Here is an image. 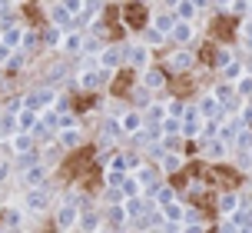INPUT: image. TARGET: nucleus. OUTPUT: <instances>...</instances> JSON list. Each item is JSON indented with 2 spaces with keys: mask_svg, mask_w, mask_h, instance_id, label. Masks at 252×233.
I'll use <instances>...</instances> for the list:
<instances>
[{
  "mask_svg": "<svg viewBox=\"0 0 252 233\" xmlns=\"http://www.w3.org/2000/svg\"><path fill=\"white\" fill-rule=\"evenodd\" d=\"M27 207H30V210H43V207H47V194H43L40 187H33V190H30V200H27Z\"/></svg>",
  "mask_w": 252,
  "mask_h": 233,
  "instance_id": "1",
  "label": "nucleus"
},
{
  "mask_svg": "<svg viewBox=\"0 0 252 233\" xmlns=\"http://www.w3.org/2000/svg\"><path fill=\"white\" fill-rule=\"evenodd\" d=\"M43 177H47V170H43V167H30V170H27V183H30V187H40Z\"/></svg>",
  "mask_w": 252,
  "mask_h": 233,
  "instance_id": "2",
  "label": "nucleus"
},
{
  "mask_svg": "<svg viewBox=\"0 0 252 233\" xmlns=\"http://www.w3.org/2000/svg\"><path fill=\"white\" fill-rule=\"evenodd\" d=\"M120 127H123V130H129V133H133V130H139V127H143V116H139V114H126V116H123V123H120Z\"/></svg>",
  "mask_w": 252,
  "mask_h": 233,
  "instance_id": "3",
  "label": "nucleus"
},
{
  "mask_svg": "<svg viewBox=\"0 0 252 233\" xmlns=\"http://www.w3.org/2000/svg\"><path fill=\"white\" fill-rule=\"evenodd\" d=\"M169 64H173V70H189V64H192V57H189V53L183 50V53H176V57H173Z\"/></svg>",
  "mask_w": 252,
  "mask_h": 233,
  "instance_id": "4",
  "label": "nucleus"
},
{
  "mask_svg": "<svg viewBox=\"0 0 252 233\" xmlns=\"http://www.w3.org/2000/svg\"><path fill=\"white\" fill-rule=\"evenodd\" d=\"M73 223H76V210L73 207H63L60 210V227L66 230V227H73Z\"/></svg>",
  "mask_w": 252,
  "mask_h": 233,
  "instance_id": "5",
  "label": "nucleus"
},
{
  "mask_svg": "<svg viewBox=\"0 0 252 233\" xmlns=\"http://www.w3.org/2000/svg\"><path fill=\"white\" fill-rule=\"evenodd\" d=\"M173 37H176L179 43H186V40L192 37V27H189V24H176V27H173Z\"/></svg>",
  "mask_w": 252,
  "mask_h": 233,
  "instance_id": "6",
  "label": "nucleus"
},
{
  "mask_svg": "<svg viewBox=\"0 0 252 233\" xmlns=\"http://www.w3.org/2000/svg\"><path fill=\"white\" fill-rule=\"evenodd\" d=\"M116 60H120V50H116V47H110V50H103V57H100V64H103V67H120Z\"/></svg>",
  "mask_w": 252,
  "mask_h": 233,
  "instance_id": "7",
  "label": "nucleus"
},
{
  "mask_svg": "<svg viewBox=\"0 0 252 233\" xmlns=\"http://www.w3.org/2000/svg\"><path fill=\"white\" fill-rule=\"evenodd\" d=\"M20 40H24V30H7V37H3V47H20Z\"/></svg>",
  "mask_w": 252,
  "mask_h": 233,
  "instance_id": "8",
  "label": "nucleus"
},
{
  "mask_svg": "<svg viewBox=\"0 0 252 233\" xmlns=\"http://www.w3.org/2000/svg\"><path fill=\"white\" fill-rule=\"evenodd\" d=\"M30 147H33V143H30L27 133H17V137H13V150H17V154H27Z\"/></svg>",
  "mask_w": 252,
  "mask_h": 233,
  "instance_id": "9",
  "label": "nucleus"
},
{
  "mask_svg": "<svg viewBox=\"0 0 252 233\" xmlns=\"http://www.w3.org/2000/svg\"><path fill=\"white\" fill-rule=\"evenodd\" d=\"M219 207H222V213H232V210L239 207V200H236V196H232V194H226V196H222V200H219Z\"/></svg>",
  "mask_w": 252,
  "mask_h": 233,
  "instance_id": "10",
  "label": "nucleus"
},
{
  "mask_svg": "<svg viewBox=\"0 0 252 233\" xmlns=\"http://www.w3.org/2000/svg\"><path fill=\"white\" fill-rule=\"evenodd\" d=\"M129 60H133L136 67H146V64H150V57H146V50H143V47H136V50L129 53Z\"/></svg>",
  "mask_w": 252,
  "mask_h": 233,
  "instance_id": "11",
  "label": "nucleus"
},
{
  "mask_svg": "<svg viewBox=\"0 0 252 233\" xmlns=\"http://www.w3.org/2000/svg\"><path fill=\"white\" fill-rule=\"evenodd\" d=\"M33 116H37L33 110H24V114H20V120H17V127H20V130H30V127H33Z\"/></svg>",
  "mask_w": 252,
  "mask_h": 233,
  "instance_id": "12",
  "label": "nucleus"
},
{
  "mask_svg": "<svg viewBox=\"0 0 252 233\" xmlns=\"http://www.w3.org/2000/svg\"><path fill=\"white\" fill-rule=\"evenodd\" d=\"M146 87H159V83H163V74H159V70H146Z\"/></svg>",
  "mask_w": 252,
  "mask_h": 233,
  "instance_id": "13",
  "label": "nucleus"
},
{
  "mask_svg": "<svg viewBox=\"0 0 252 233\" xmlns=\"http://www.w3.org/2000/svg\"><path fill=\"white\" fill-rule=\"evenodd\" d=\"M53 20H57V24H70V10H66V7H57V10H53Z\"/></svg>",
  "mask_w": 252,
  "mask_h": 233,
  "instance_id": "14",
  "label": "nucleus"
},
{
  "mask_svg": "<svg viewBox=\"0 0 252 233\" xmlns=\"http://www.w3.org/2000/svg\"><path fill=\"white\" fill-rule=\"evenodd\" d=\"M80 83H83V87H96V83H100V77H96V74H93V70H87V74H83V77H80Z\"/></svg>",
  "mask_w": 252,
  "mask_h": 233,
  "instance_id": "15",
  "label": "nucleus"
},
{
  "mask_svg": "<svg viewBox=\"0 0 252 233\" xmlns=\"http://www.w3.org/2000/svg\"><path fill=\"white\" fill-rule=\"evenodd\" d=\"M179 163H183L179 156H166V160H163V170H169V173H176V170H179Z\"/></svg>",
  "mask_w": 252,
  "mask_h": 233,
  "instance_id": "16",
  "label": "nucleus"
},
{
  "mask_svg": "<svg viewBox=\"0 0 252 233\" xmlns=\"http://www.w3.org/2000/svg\"><path fill=\"white\" fill-rule=\"evenodd\" d=\"M163 114H169V110H166V107H150V116H146V120H163Z\"/></svg>",
  "mask_w": 252,
  "mask_h": 233,
  "instance_id": "17",
  "label": "nucleus"
},
{
  "mask_svg": "<svg viewBox=\"0 0 252 233\" xmlns=\"http://www.w3.org/2000/svg\"><path fill=\"white\" fill-rule=\"evenodd\" d=\"M166 217H169V220H179V217H183V210H179L176 203H166Z\"/></svg>",
  "mask_w": 252,
  "mask_h": 233,
  "instance_id": "18",
  "label": "nucleus"
},
{
  "mask_svg": "<svg viewBox=\"0 0 252 233\" xmlns=\"http://www.w3.org/2000/svg\"><path fill=\"white\" fill-rule=\"evenodd\" d=\"M146 43H159V40H163V34H159V30H156V27H153V30H146Z\"/></svg>",
  "mask_w": 252,
  "mask_h": 233,
  "instance_id": "19",
  "label": "nucleus"
},
{
  "mask_svg": "<svg viewBox=\"0 0 252 233\" xmlns=\"http://www.w3.org/2000/svg\"><path fill=\"white\" fill-rule=\"evenodd\" d=\"M179 17H183V20H189V17H192V3H186V0H183V3H179Z\"/></svg>",
  "mask_w": 252,
  "mask_h": 233,
  "instance_id": "20",
  "label": "nucleus"
},
{
  "mask_svg": "<svg viewBox=\"0 0 252 233\" xmlns=\"http://www.w3.org/2000/svg\"><path fill=\"white\" fill-rule=\"evenodd\" d=\"M239 93H252V77H242L239 80Z\"/></svg>",
  "mask_w": 252,
  "mask_h": 233,
  "instance_id": "21",
  "label": "nucleus"
},
{
  "mask_svg": "<svg viewBox=\"0 0 252 233\" xmlns=\"http://www.w3.org/2000/svg\"><path fill=\"white\" fill-rule=\"evenodd\" d=\"M76 143V130H70V133H63V147H73Z\"/></svg>",
  "mask_w": 252,
  "mask_h": 233,
  "instance_id": "22",
  "label": "nucleus"
},
{
  "mask_svg": "<svg viewBox=\"0 0 252 233\" xmlns=\"http://www.w3.org/2000/svg\"><path fill=\"white\" fill-rule=\"evenodd\" d=\"M110 220H113V223H123L126 220V210H113V213H110Z\"/></svg>",
  "mask_w": 252,
  "mask_h": 233,
  "instance_id": "23",
  "label": "nucleus"
},
{
  "mask_svg": "<svg viewBox=\"0 0 252 233\" xmlns=\"http://www.w3.org/2000/svg\"><path fill=\"white\" fill-rule=\"evenodd\" d=\"M66 47H70V50H76V47H80V34H70V40H66Z\"/></svg>",
  "mask_w": 252,
  "mask_h": 233,
  "instance_id": "24",
  "label": "nucleus"
},
{
  "mask_svg": "<svg viewBox=\"0 0 252 233\" xmlns=\"http://www.w3.org/2000/svg\"><path fill=\"white\" fill-rule=\"evenodd\" d=\"M66 7H70V13H76V7H80V0H66Z\"/></svg>",
  "mask_w": 252,
  "mask_h": 233,
  "instance_id": "25",
  "label": "nucleus"
},
{
  "mask_svg": "<svg viewBox=\"0 0 252 233\" xmlns=\"http://www.w3.org/2000/svg\"><path fill=\"white\" fill-rule=\"evenodd\" d=\"M186 233H202V227H189V230Z\"/></svg>",
  "mask_w": 252,
  "mask_h": 233,
  "instance_id": "26",
  "label": "nucleus"
},
{
  "mask_svg": "<svg viewBox=\"0 0 252 233\" xmlns=\"http://www.w3.org/2000/svg\"><path fill=\"white\" fill-rule=\"evenodd\" d=\"M3 173H7V163H0V177H3Z\"/></svg>",
  "mask_w": 252,
  "mask_h": 233,
  "instance_id": "27",
  "label": "nucleus"
},
{
  "mask_svg": "<svg viewBox=\"0 0 252 233\" xmlns=\"http://www.w3.org/2000/svg\"><path fill=\"white\" fill-rule=\"evenodd\" d=\"M219 3H229V0H219Z\"/></svg>",
  "mask_w": 252,
  "mask_h": 233,
  "instance_id": "28",
  "label": "nucleus"
}]
</instances>
